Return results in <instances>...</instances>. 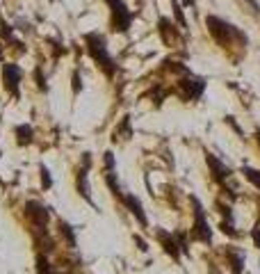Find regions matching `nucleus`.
<instances>
[{"label":"nucleus","mask_w":260,"mask_h":274,"mask_svg":"<svg viewBox=\"0 0 260 274\" xmlns=\"http://www.w3.org/2000/svg\"><path fill=\"white\" fill-rule=\"evenodd\" d=\"M0 62H3V46H0Z\"/></svg>","instance_id":"nucleus-33"},{"label":"nucleus","mask_w":260,"mask_h":274,"mask_svg":"<svg viewBox=\"0 0 260 274\" xmlns=\"http://www.w3.org/2000/svg\"><path fill=\"white\" fill-rule=\"evenodd\" d=\"M35 269H37V274H69V272H59V269L50 263V258L44 251H39V254L35 256Z\"/></svg>","instance_id":"nucleus-15"},{"label":"nucleus","mask_w":260,"mask_h":274,"mask_svg":"<svg viewBox=\"0 0 260 274\" xmlns=\"http://www.w3.org/2000/svg\"><path fill=\"white\" fill-rule=\"evenodd\" d=\"M157 35H160V39H162V44H164V46H176L178 44L176 23H171L169 19H160V21H157Z\"/></svg>","instance_id":"nucleus-13"},{"label":"nucleus","mask_w":260,"mask_h":274,"mask_svg":"<svg viewBox=\"0 0 260 274\" xmlns=\"http://www.w3.org/2000/svg\"><path fill=\"white\" fill-rule=\"evenodd\" d=\"M183 5H185V7H194V5H197V0H183Z\"/></svg>","instance_id":"nucleus-29"},{"label":"nucleus","mask_w":260,"mask_h":274,"mask_svg":"<svg viewBox=\"0 0 260 274\" xmlns=\"http://www.w3.org/2000/svg\"><path fill=\"white\" fill-rule=\"evenodd\" d=\"M92 153H82V158H80V167L75 169V192H78L80 197H82L87 204L94 206V199H92V188H89V169H92Z\"/></svg>","instance_id":"nucleus-7"},{"label":"nucleus","mask_w":260,"mask_h":274,"mask_svg":"<svg viewBox=\"0 0 260 274\" xmlns=\"http://www.w3.org/2000/svg\"><path fill=\"white\" fill-rule=\"evenodd\" d=\"M103 180H105V185H108V190H110V192H112V197H114V199H119V201H121L123 192H121V185H119L117 171H103Z\"/></svg>","instance_id":"nucleus-17"},{"label":"nucleus","mask_w":260,"mask_h":274,"mask_svg":"<svg viewBox=\"0 0 260 274\" xmlns=\"http://www.w3.org/2000/svg\"><path fill=\"white\" fill-rule=\"evenodd\" d=\"M82 41H84V48H87L89 57L94 60V64L99 66L108 78H114L119 71V64L114 62L112 53H110V48H108V37L99 30H92L82 37Z\"/></svg>","instance_id":"nucleus-2"},{"label":"nucleus","mask_w":260,"mask_h":274,"mask_svg":"<svg viewBox=\"0 0 260 274\" xmlns=\"http://www.w3.org/2000/svg\"><path fill=\"white\" fill-rule=\"evenodd\" d=\"M71 82H73V85H71V87H73V94L78 96L80 92H82V80H80V69H75V71H73V75H71Z\"/></svg>","instance_id":"nucleus-26"},{"label":"nucleus","mask_w":260,"mask_h":274,"mask_svg":"<svg viewBox=\"0 0 260 274\" xmlns=\"http://www.w3.org/2000/svg\"><path fill=\"white\" fill-rule=\"evenodd\" d=\"M224 256H226V263H228L231 274H244V263H246L244 251L237 249V247H228L224 251Z\"/></svg>","instance_id":"nucleus-12"},{"label":"nucleus","mask_w":260,"mask_h":274,"mask_svg":"<svg viewBox=\"0 0 260 274\" xmlns=\"http://www.w3.org/2000/svg\"><path fill=\"white\" fill-rule=\"evenodd\" d=\"M249 238H251V242H253L255 249H260V222H255V226L249 231Z\"/></svg>","instance_id":"nucleus-27"},{"label":"nucleus","mask_w":260,"mask_h":274,"mask_svg":"<svg viewBox=\"0 0 260 274\" xmlns=\"http://www.w3.org/2000/svg\"><path fill=\"white\" fill-rule=\"evenodd\" d=\"M103 171H117V158H114L112 151L103 153Z\"/></svg>","instance_id":"nucleus-22"},{"label":"nucleus","mask_w":260,"mask_h":274,"mask_svg":"<svg viewBox=\"0 0 260 274\" xmlns=\"http://www.w3.org/2000/svg\"><path fill=\"white\" fill-rule=\"evenodd\" d=\"M105 5L110 10V30L117 35H126L135 21V14L128 10L123 0H105Z\"/></svg>","instance_id":"nucleus-4"},{"label":"nucleus","mask_w":260,"mask_h":274,"mask_svg":"<svg viewBox=\"0 0 260 274\" xmlns=\"http://www.w3.org/2000/svg\"><path fill=\"white\" fill-rule=\"evenodd\" d=\"M171 10H174V19H176V23L181 25L183 30H187V19H185V14H183V3L181 0H171Z\"/></svg>","instance_id":"nucleus-20"},{"label":"nucleus","mask_w":260,"mask_h":274,"mask_svg":"<svg viewBox=\"0 0 260 274\" xmlns=\"http://www.w3.org/2000/svg\"><path fill=\"white\" fill-rule=\"evenodd\" d=\"M135 244H137V249L148 251V244H146V240H144V238H139V235H135Z\"/></svg>","instance_id":"nucleus-28"},{"label":"nucleus","mask_w":260,"mask_h":274,"mask_svg":"<svg viewBox=\"0 0 260 274\" xmlns=\"http://www.w3.org/2000/svg\"><path fill=\"white\" fill-rule=\"evenodd\" d=\"M210 274H219V272H217V269H215V267H210Z\"/></svg>","instance_id":"nucleus-32"},{"label":"nucleus","mask_w":260,"mask_h":274,"mask_svg":"<svg viewBox=\"0 0 260 274\" xmlns=\"http://www.w3.org/2000/svg\"><path fill=\"white\" fill-rule=\"evenodd\" d=\"M240 174L244 176L246 180H249L251 185H253L255 190H260V169H255V167H249V164H244L240 169Z\"/></svg>","instance_id":"nucleus-19"},{"label":"nucleus","mask_w":260,"mask_h":274,"mask_svg":"<svg viewBox=\"0 0 260 274\" xmlns=\"http://www.w3.org/2000/svg\"><path fill=\"white\" fill-rule=\"evenodd\" d=\"M206 28H208V35H210L221 48H233V46H237V48L244 50L246 46H249V37H246L237 25L224 21L221 16L208 14L206 16Z\"/></svg>","instance_id":"nucleus-1"},{"label":"nucleus","mask_w":260,"mask_h":274,"mask_svg":"<svg viewBox=\"0 0 260 274\" xmlns=\"http://www.w3.org/2000/svg\"><path fill=\"white\" fill-rule=\"evenodd\" d=\"M39 178H41V190H44V192L53 188V174H50V169L44 162L39 164Z\"/></svg>","instance_id":"nucleus-21"},{"label":"nucleus","mask_w":260,"mask_h":274,"mask_svg":"<svg viewBox=\"0 0 260 274\" xmlns=\"http://www.w3.org/2000/svg\"><path fill=\"white\" fill-rule=\"evenodd\" d=\"M23 213L28 217L30 226L35 229V238L37 235H46L48 233V222H50V208L44 206L41 201H25L23 206Z\"/></svg>","instance_id":"nucleus-6"},{"label":"nucleus","mask_w":260,"mask_h":274,"mask_svg":"<svg viewBox=\"0 0 260 274\" xmlns=\"http://www.w3.org/2000/svg\"><path fill=\"white\" fill-rule=\"evenodd\" d=\"M133 137V119H130V115H126L121 119V124L117 126V133H114V142L117 140H123V142H128Z\"/></svg>","instance_id":"nucleus-16"},{"label":"nucleus","mask_w":260,"mask_h":274,"mask_svg":"<svg viewBox=\"0 0 260 274\" xmlns=\"http://www.w3.org/2000/svg\"><path fill=\"white\" fill-rule=\"evenodd\" d=\"M192 215H194V219H192L190 238L194 240V242H201V244H206V247H210L212 229H210V222H208V217H206V208H203V204L197 197H192Z\"/></svg>","instance_id":"nucleus-3"},{"label":"nucleus","mask_w":260,"mask_h":274,"mask_svg":"<svg viewBox=\"0 0 260 274\" xmlns=\"http://www.w3.org/2000/svg\"><path fill=\"white\" fill-rule=\"evenodd\" d=\"M255 142H258V146H260V130H255Z\"/></svg>","instance_id":"nucleus-31"},{"label":"nucleus","mask_w":260,"mask_h":274,"mask_svg":"<svg viewBox=\"0 0 260 274\" xmlns=\"http://www.w3.org/2000/svg\"><path fill=\"white\" fill-rule=\"evenodd\" d=\"M59 235H62L64 242L69 244L71 249H75V244H78V238H75V231H73V226H71L69 222H64V219H59Z\"/></svg>","instance_id":"nucleus-18"},{"label":"nucleus","mask_w":260,"mask_h":274,"mask_svg":"<svg viewBox=\"0 0 260 274\" xmlns=\"http://www.w3.org/2000/svg\"><path fill=\"white\" fill-rule=\"evenodd\" d=\"M14 137H16V144L19 146L35 144V128H32L30 124H19L14 128Z\"/></svg>","instance_id":"nucleus-14"},{"label":"nucleus","mask_w":260,"mask_h":274,"mask_svg":"<svg viewBox=\"0 0 260 274\" xmlns=\"http://www.w3.org/2000/svg\"><path fill=\"white\" fill-rule=\"evenodd\" d=\"M155 238H157V242H160V247H162V251L169 256V258H174L178 263L181 260V256H183V249H181V242H178V238H176V231H164V229H157L155 231Z\"/></svg>","instance_id":"nucleus-9"},{"label":"nucleus","mask_w":260,"mask_h":274,"mask_svg":"<svg viewBox=\"0 0 260 274\" xmlns=\"http://www.w3.org/2000/svg\"><path fill=\"white\" fill-rule=\"evenodd\" d=\"M246 3H251V5H253V10L258 12V3H255V0H246Z\"/></svg>","instance_id":"nucleus-30"},{"label":"nucleus","mask_w":260,"mask_h":274,"mask_svg":"<svg viewBox=\"0 0 260 274\" xmlns=\"http://www.w3.org/2000/svg\"><path fill=\"white\" fill-rule=\"evenodd\" d=\"M35 80H37V87H39V92H48V85H46V78H44V69L41 66H37L35 69Z\"/></svg>","instance_id":"nucleus-25"},{"label":"nucleus","mask_w":260,"mask_h":274,"mask_svg":"<svg viewBox=\"0 0 260 274\" xmlns=\"http://www.w3.org/2000/svg\"><path fill=\"white\" fill-rule=\"evenodd\" d=\"M206 87H208V82L203 75L190 73V75H185V78L176 80V94L181 96L185 103H197V101H201L203 94H206Z\"/></svg>","instance_id":"nucleus-5"},{"label":"nucleus","mask_w":260,"mask_h":274,"mask_svg":"<svg viewBox=\"0 0 260 274\" xmlns=\"http://www.w3.org/2000/svg\"><path fill=\"white\" fill-rule=\"evenodd\" d=\"M121 204H123V208H126L128 213L133 215V217L137 219L139 224L146 229V226H148V215H146V210H144V206H142V201H139V197L130 195V192H123Z\"/></svg>","instance_id":"nucleus-11"},{"label":"nucleus","mask_w":260,"mask_h":274,"mask_svg":"<svg viewBox=\"0 0 260 274\" xmlns=\"http://www.w3.org/2000/svg\"><path fill=\"white\" fill-rule=\"evenodd\" d=\"M206 164H208V169H210L212 180H215V183L219 185V188H224L226 180H228V178L233 176L231 167H228V164H224L215 153H210V151L206 153Z\"/></svg>","instance_id":"nucleus-10"},{"label":"nucleus","mask_w":260,"mask_h":274,"mask_svg":"<svg viewBox=\"0 0 260 274\" xmlns=\"http://www.w3.org/2000/svg\"><path fill=\"white\" fill-rule=\"evenodd\" d=\"M21 80H23V69L14 62L3 64V87L12 99H21Z\"/></svg>","instance_id":"nucleus-8"},{"label":"nucleus","mask_w":260,"mask_h":274,"mask_svg":"<svg viewBox=\"0 0 260 274\" xmlns=\"http://www.w3.org/2000/svg\"><path fill=\"white\" fill-rule=\"evenodd\" d=\"M217 210H219V215L224 217V222H233V208L228 204H221V201H217Z\"/></svg>","instance_id":"nucleus-24"},{"label":"nucleus","mask_w":260,"mask_h":274,"mask_svg":"<svg viewBox=\"0 0 260 274\" xmlns=\"http://www.w3.org/2000/svg\"><path fill=\"white\" fill-rule=\"evenodd\" d=\"M219 229H221V233L231 235L233 240H240V238H242V233H237V231H235V226H233V222H231V224H228V222H224V219H221V222H219Z\"/></svg>","instance_id":"nucleus-23"}]
</instances>
